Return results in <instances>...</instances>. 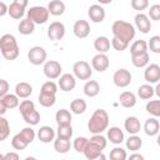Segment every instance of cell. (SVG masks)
Listing matches in <instances>:
<instances>
[{
    "instance_id": "1",
    "label": "cell",
    "mask_w": 160,
    "mask_h": 160,
    "mask_svg": "<svg viewBox=\"0 0 160 160\" xmlns=\"http://www.w3.org/2000/svg\"><path fill=\"white\" fill-rule=\"evenodd\" d=\"M108 125H109V115H108L106 110L96 109L92 112V115L88 122V129L91 134L96 135V134H101L104 130H106Z\"/></svg>"
},
{
    "instance_id": "2",
    "label": "cell",
    "mask_w": 160,
    "mask_h": 160,
    "mask_svg": "<svg viewBox=\"0 0 160 160\" xmlns=\"http://www.w3.org/2000/svg\"><path fill=\"white\" fill-rule=\"evenodd\" d=\"M111 31H112L114 38H116L121 41H125L128 44L135 38V32H136L134 25L128 21H124V20L114 21L112 26H111Z\"/></svg>"
},
{
    "instance_id": "3",
    "label": "cell",
    "mask_w": 160,
    "mask_h": 160,
    "mask_svg": "<svg viewBox=\"0 0 160 160\" xmlns=\"http://www.w3.org/2000/svg\"><path fill=\"white\" fill-rule=\"evenodd\" d=\"M0 51L6 60H15L19 56V45L14 35L5 34L0 38Z\"/></svg>"
},
{
    "instance_id": "4",
    "label": "cell",
    "mask_w": 160,
    "mask_h": 160,
    "mask_svg": "<svg viewBox=\"0 0 160 160\" xmlns=\"http://www.w3.org/2000/svg\"><path fill=\"white\" fill-rule=\"evenodd\" d=\"M28 19L34 24H45L49 20V11L45 6H31L26 11Z\"/></svg>"
},
{
    "instance_id": "5",
    "label": "cell",
    "mask_w": 160,
    "mask_h": 160,
    "mask_svg": "<svg viewBox=\"0 0 160 160\" xmlns=\"http://www.w3.org/2000/svg\"><path fill=\"white\" fill-rule=\"evenodd\" d=\"M72 75L75 76V79L88 80L92 75V69H91L89 62H86L84 60H80V61H76L72 65Z\"/></svg>"
},
{
    "instance_id": "6",
    "label": "cell",
    "mask_w": 160,
    "mask_h": 160,
    "mask_svg": "<svg viewBox=\"0 0 160 160\" xmlns=\"http://www.w3.org/2000/svg\"><path fill=\"white\" fill-rule=\"evenodd\" d=\"M42 71H44V75L48 79L54 80V79H59L61 76L62 68H61V64L59 61H56V60H48L44 64Z\"/></svg>"
},
{
    "instance_id": "7",
    "label": "cell",
    "mask_w": 160,
    "mask_h": 160,
    "mask_svg": "<svg viewBox=\"0 0 160 160\" xmlns=\"http://www.w3.org/2000/svg\"><path fill=\"white\" fill-rule=\"evenodd\" d=\"M46 50L41 46H32L30 48L29 52H28V60L30 61V64L32 65H41V64H45L46 61Z\"/></svg>"
},
{
    "instance_id": "8",
    "label": "cell",
    "mask_w": 160,
    "mask_h": 160,
    "mask_svg": "<svg viewBox=\"0 0 160 160\" xmlns=\"http://www.w3.org/2000/svg\"><path fill=\"white\" fill-rule=\"evenodd\" d=\"M132 80L131 72L128 69H118L112 75V81L118 88H126Z\"/></svg>"
},
{
    "instance_id": "9",
    "label": "cell",
    "mask_w": 160,
    "mask_h": 160,
    "mask_svg": "<svg viewBox=\"0 0 160 160\" xmlns=\"http://www.w3.org/2000/svg\"><path fill=\"white\" fill-rule=\"evenodd\" d=\"M26 6H28L26 0H14L8 6V14L10 15V18H12L15 20L21 19L25 14V8Z\"/></svg>"
},
{
    "instance_id": "10",
    "label": "cell",
    "mask_w": 160,
    "mask_h": 160,
    "mask_svg": "<svg viewBox=\"0 0 160 160\" xmlns=\"http://www.w3.org/2000/svg\"><path fill=\"white\" fill-rule=\"evenodd\" d=\"M46 34H48V38L52 41L61 40L65 35V25L60 21H54L49 25Z\"/></svg>"
},
{
    "instance_id": "11",
    "label": "cell",
    "mask_w": 160,
    "mask_h": 160,
    "mask_svg": "<svg viewBox=\"0 0 160 160\" xmlns=\"http://www.w3.org/2000/svg\"><path fill=\"white\" fill-rule=\"evenodd\" d=\"M109 65H110V60L106 54H96L91 59V69H94L99 72L108 70Z\"/></svg>"
},
{
    "instance_id": "12",
    "label": "cell",
    "mask_w": 160,
    "mask_h": 160,
    "mask_svg": "<svg viewBox=\"0 0 160 160\" xmlns=\"http://www.w3.org/2000/svg\"><path fill=\"white\" fill-rule=\"evenodd\" d=\"M72 31H74V35L79 39H85L89 36L90 34V24L84 20V19H80V20H76L74 26H72Z\"/></svg>"
},
{
    "instance_id": "13",
    "label": "cell",
    "mask_w": 160,
    "mask_h": 160,
    "mask_svg": "<svg viewBox=\"0 0 160 160\" xmlns=\"http://www.w3.org/2000/svg\"><path fill=\"white\" fill-rule=\"evenodd\" d=\"M144 78L150 85L158 84V81L160 80V66L158 64L148 65L145 68V71H144Z\"/></svg>"
},
{
    "instance_id": "14",
    "label": "cell",
    "mask_w": 160,
    "mask_h": 160,
    "mask_svg": "<svg viewBox=\"0 0 160 160\" xmlns=\"http://www.w3.org/2000/svg\"><path fill=\"white\" fill-rule=\"evenodd\" d=\"M58 86L60 88V90H62L65 92L71 91L76 86V79H75V76L72 74H62L59 78Z\"/></svg>"
},
{
    "instance_id": "15",
    "label": "cell",
    "mask_w": 160,
    "mask_h": 160,
    "mask_svg": "<svg viewBox=\"0 0 160 160\" xmlns=\"http://www.w3.org/2000/svg\"><path fill=\"white\" fill-rule=\"evenodd\" d=\"M135 20V25H136V29L142 32V34H148L150 30H151V22H150V19L148 18V15L142 14V12H139L135 15L134 18Z\"/></svg>"
},
{
    "instance_id": "16",
    "label": "cell",
    "mask_w": 160,
    "mask_h": 160,
    "mask_svg": "<svg viewBox=\"0 0 160 160\" xmlns=\"http://www.w3.org/2000/svg\"><path fill=\"white\" fill-rule=\"evenodd\" d=\"M88 15H89V18H90V20L92 22H96V24L98 22H102L104 19H105V10H104V8L101 5L94 4V5H91L89 8Z\"/></svg>"
},
{
    "instance_id": "17",
    "label": "cell",
    "mask_w": 160,
    "mask_h": 160,
    "mask_svg": "<svg viewBox=\"0 0 160 160\" xmlns=\"http://www.w3.org/2000/svg\"><path fill=\"white\" fill-rule=\"evenodd\" d=\"M124 128L130 135H136L141 129V124H140V120L136 116H128L125 119Z\"/></svg>"
},
{
    "instance_id": "18",
    "label": "cell",
    "mask_w": 160,
    "mask_h": 160,
    "mask_svg": "<svg viewBox=\"0 0 160 160\" xmlns=\"http://www.w3.org/2000/svg\"><path fill=\"white\" fill-rule=\"evenodd\" d=\"M38 138L41 142L44 144H48V142H51L54 139H55V130L51 128V126H48V125H44L39 129L38 131Z\"/></svg>"
},
{
    "instance_id": "19",
    "label": "cell",
    "mask_w": 160,
    "mask_h": 160,
    "mask_svg": "<svg viewBox=\"0 0 160 160\" xmlns=\"http://www.w3.org/2000/svg\"><path fill=\"white\" fill-rule=\"evenodd\" d=\"M119 102L122 108H126V109L134 108L136 104V96L131 91H124L119 96Z\"/></svg>"
},
{
    "instance_id": "20",
    "label": "cell",
    "mask_w": 160,
    "mask_h": 160,
    "mask_svg": "<svg viewBox=\"0 0 160 160\" xmlns=\"http://www.w3.org/2000/svg\"><path fill=\"white\" fill-rule=\"evenodd\" d=\"M159 130H160V124H159V120L156 118H150L145 121L144 124V131L146 135L149 136H155L159 134Z\"/></svg>"
},
{
    "instance_id": "21",
    "label": "cell",
    "mask_w": 160,
    "mask_h": 160,
    "mask_svg": "<svg viewBox=\"0 0 160 160\" xmlns=\"http://www.w3.org/2000/svg\"><path fill=\"white\" fill-rule=\"evenodd\" d=\"M32 94V86L29 84V82H25V81H21V82H18L16 86H15V95L20 99H26L29 98L30 95Z\"/></svg>"
},
{
    "instance_id": "22",
    "label": "cell",
    "mask_w": 160,
    "mask_h": 160,
    "mask_svg": "<svg viewBox=\"0 0 160 160\" xmlns=\"http://www.w3.org/2000/svg\"><path fill=\"white\" fill-rule=\"evenodd\" d=\"M108 139L110 140V142L115 144V145H119L124 141V132L118 126H111L109 130H108Z\"/></svg>"
},
{
    "instance_id": "23",
    "label": "cell",
    "mask_w": 160,
    "mask_h": 160,
    "mask_svg": "<svg viewBox=\"0 0 160 160\" xmlns=\"http://www.w3.org/2000/svg\"><path fill=\"white\" fill-rule=\"evenodd\" d=\"M46 9H48L50 15L60 16V15H62L65 12V4L61 0H52V1L49 2Z\"/></svg>"
},
{
    "instance_id": "24",
    "label": "cell",
    "mask_w": 160,
    "mask_h": 160,
    "mask_svg": "<svg viewBox=\"0 0 160 160\" xmlns=\"http://www.w3.org/2000/svg\"><path fill=\"white\" fill-rule=\"evenodd\" d=\"M94 48L98 54H106L110 50V40L106 36H98L94 41Z\"/></svg>"
},
{
    "instance_id": "25",
    "label": "cell",
    "mask_w": 160,
    "mask_h": 160,
    "mask_svg": "<svg viewBox=\"0 0 160 160\" xmlns=\"http://www.w3.org/2000/svg\"><path fill=\"white\" fill-rule=\"evenodd\" d=\"M100 92V85L96 80H89L84 85V94L89 98H95Z\"/></svg>"
},
{
    "instance_id": "26",
    "label": "cell",
    "mask_w": 160,
    "mask_h": 160,
    "mask_svg": "<svg viewBox=\"0 0 160 160\" xmlns=\"http://www.w3.org/2000/svg\"><path fill=\"white\" fill-rule=\"evenodd\" d=\"M55 120H56L58 125H70L71 120H72V115H71V112L69 110L60 109L55 114Z\"/></svg>"
},
{
    "instance_id": "27",
    "label": "cell",
    "mask_w": 160,
    "mask_h": 160,
    "mask_svg": "<svg viewBox=\"0 0 160 160\" xmlns=\"http://www.w3.org/2000/svg\"><path fill=\"white\" fill-rule=\"evenodd\" d=\"M18 31L21 35H30L35 31V24L32 21H30L28 18L20 20L19 25H18Z\"/></svg>"
},
{
    "instance_id": "28",
    "label": "cell",
    "mask_w": 160,
    "mask_h": 160,
    "mask_svg": "<svg viewBox=\"0 0 160 160\" xmlns=\"http://www.w3.org/2000/svg\"><path fill=\"white\" fill-rule=\"evenodd\" d=\"M101 152H102V149H100L98 145L92 144L91 141H88V144H86V146H85V149H84V151H82V154L85 155V158H86L88 160H91V159L96 158V156L100 155Z\"/></svg>"
},
{
    "instance_id": "29",
    "label": "cell",
    "mask_w": 160,
    "mask_h": 160,
    "mask_svg": "<svg viewBox=\"0 0 160 160\" xmlns=\"http://www.w3.org/2000/svg\"><path fill=\"white\" fill-rule=\"evenodd\" d=\"M144 52H148V42L145 40H136L131 44V46H130L131 56L140 55V54H144Z\"/></svg>"
},
{
    "instance_id": "30",
    "label": "cell",
    "mask_w": 160,
    "mask_h": 160,
    "mask_svg": "<svg viewBox=\"0 0 160 160\" xmlns=\"http://www.w3.org/2000/svg\"><path fill=\"white\" fill-rule=\"evenodd\" d=\"M86 101L82 100V99H74L71 102H70V110L72 114H76V115H80V114H84L86 111Z\"/></svg>"
},
{
    "instance_id": "31",
    "label": "cell",
    "mask_w": 160,
    "mask_h": 160,
    "mask_svg": "<svg viewBox=\"0 0 160 160\" xmlns=\"http://www.w3.org/2000/svg\"><path fill=\"white\" fill-rule=\"evenodd\" d=\"M125 144H126V149H128V150L136 152L138 150L141 149V146H142V140H141V138L138 136V135H130Z\"/></svg>"
},
{
    "instance_id": "32",
    "label": "cell",
    "mask_w": 160,
    "mask_h": 160,
    "mask_svg": "<svg viewBox=\"0 0 160 160\" xmlns=\"http://www.w3.org/2000/svg\"><path fill=\"white\" fill-rule=\"evenodd\" d=\"M138 96L142 100H150L154 96V88L150 84L140 85L138 89Z\"/></svg>"
},
{
    "instance_id": "33",
    "label": "cell",
    "mask_w": 160,
    "mask_h": 160,
    "mask_svg": "<svg viewBox=\"0 0 160 160\" xmlns=\"http://www.w3.org/2000/svg\"><path fill=\"white\" fill-rule=\"evenodd\" d=\"M149 60H150V56L148 52L131 56V62L135 68H146L149 64Z\"/></svg>"
},
{
    "instance_id": "34",
    "label": "cell",
    "mask_w": 160,
    "mask_h": 160,
    "mask_svg": "<svg viewBox=\"0 0 160 160\" xmlns=\"http://www.w3.org/2000/svg\"><path fill=\"white\" fill-rule=\"evenodd\" d=\"M70 148H71L70 140H65V139H60V138L54 140V149L59 154H66L70 150Z\"/></svg>"
},
{
    "instance_id": "35",
    "label": "cell",
    "mask_w": 160,
    "mask_h": 160,
    "mask_svg": "<svg viewBox=\"0 0 160 160\" xmlns=\"http://www.w3.org/2000/svg\"><path fill=\"white\" fill-rule=\"evenodd\" d=\"M56 101V96L54 94H48V92H40L39 94V102L44 108H51Z\"/></svg>"
},
{
    "instance_id": "36",
    "label": "cell",
    "mask_w": 160,
    "mask_h": 160,
    "mask_svg": "<svg viewBox=\"0 0 160 160\" xmlns=\"http://www.w3.org/2000/svg\"><path fill=\"white\" fill-rule=\"evenodd\" d=\"M21 116L25 120V122L29 124V125H31V126L32 125H38L39 121H40V114H39V111L36 109H34V110H31L29 112H25Z\"/></svg>"
},
{
    "instance_id": "37",
    "label": "cell",
    "mask_w": 160,
    "mask_h": 160,
    "mask_svg": "<svg viewBox=\"0 0 160 160\" xmlns=\"http://www.w3.org/2000/svg\"><path fill=\"white\" fill-rule=\"evenodd\" d=\"M56 135L60 139L70 140L71 136H72V126H71V124L70 125H58Z\"/></svg>"
},
{
    "instance_id": "38",
    "label": "cell",
    "mask_w": 160,
    "mask_h": 160,
    "mask_svg": "<svg viewBox=\"0 0 160 160\" xmlns=\"http://www.w3.org/2000/svg\"><path fill=\"white\" fill-rule=\"evenodd\" d=\"M1 100L6 109H15L19 106V98L15 94H6Z\"/></svg>"
},
{
    "instance_id": "39",
    "label": "cell",
    "mask_w": 160,
    "mask_h": 160,
    "mask_svg": "<svg viewBox=\"0 0 160 160\" xmlns=\"http://www.w3.org/2000/svg\"><path fill=\"white\" fill-rule=\"evenodd\" d=\"M28 145H29L28 141L21 136L20 132L16 134V135H14L12 139H11V146H12L15 150H24Z\"/></svg>"
},
{
    "instance_id": "40",
    "label": "cell",
    "mask_w": 160,
    "mask_h": 160,
    "mask_svg": "<svg viewBox=\"0 0 160 160\" xmlns=\"http://www.w3.org/2000/svg\"><path fill=\"white\" fill-rule=\"evenodd\" d=\"M146 111L154 118L160 116V100H150L146 104Z\"/></svg>"
},
{
    "instance_id": "41",
    "label": "cell",
    "mask_w": 160,
    "mask_h": 160,
    "mask_svg": "<svg viewBox=\"0 0 160 160\" xmlns=\"http://www.w3.org/2000/svg\"><path fill=\"white\" fill-rule=\"evenodd\" d=\"M10 134V125L8 119H5L4 116H0V141H4L8 139Z\"/></svg>"
},
{
    "instance_id": "42",
    "label": "cell",
    "mask_w": 160,
    "mask_h": 160,
    "mask_svg": "<svg viewBox=\"0 0 160 160\" xmlns=\"http://www.w3.org/2000/svg\"><path fill=\"white\" fill-rule=\"evenodd\" d=\"M109 158H110V160H126L128 159V154H126L125 149H122L120 146H116L110 151Z\"/></svg>"
},
{
    "instance_id": "43",
    "label": "cell",
    "mask_w": 160,
    "mask_h": 160,
    "mask_svg": "<svg viewBox=\"0 0 160 160\" xmlns=\"http://www.w3.org/2000/svg\"><path fill=\"white\" fill-rule=\"evenodd\" d=\"M148 48H150V51L159 54L160 52V36L159 35H154L150 38L149 42H148Z\"/></svg>"
},
{
    "instance_id": "44",
    "label": "cell",
    "mask_w": 160,
    "mask_h": 160,
    "mask_svg": "<svg viewBox=\"0 0 160 160\" xmlns=\"http://www.w3.org/2000/svg\"><path fill=\"white\" fill-rule=\"evenodd\" d=\"M88 141H89L88 138H85V136H79V138H76V139L74 140L72 148H74L78 152H82L84 149H85V146H86V144H88Z\"/></svg>"
},
{
    "instance_id": "45",
    "label": "cell",
    "mask_w": 160,
    "mask_h": 160,
    "mask_svg": "<svg viewBox=\"0 0 160 160\" xmlns=\"http://www.w3.org/2000/svg\"><path fill=\"white\" fill-rule=\"evenodd\" d=\"M89 141H91L92 144H95V145H98L100 149H105L106 148V144H108V140H106V138L105 136H102L101 134H96V135H92L90 139H89Z\"/></svg>"
},
{
    "instance_id": "46",
    "label": "cell",
    "mask_w": 160,
    "mask_h": 160,
    "mask_svg": "<svg viewBox=\"0 0 160 160\" xmlns=\"http://www.w3.org/2000/svg\"><path fill=\"white\" fill-rule=\"evenodd\" d=\"M40 92H48V94H56L58 92V85L54 82V81H46L41 85V90Z\"/></svg>"
},
{
    "instance_id": "47",
    "label": "cell",
    "mask_w": 160,
    "mask_h": 160,
    "mask_svg": "<svg viewBox=\"0 0 160 160\" xmlns=\"http://www.w3.org/2000/svg\"><path fill=\"white\" fill-rule=\"evenodd\" d=\"M34 109H35V104L31 100H24V101H21L19 104V111H20L21 115L25 114V112H29V111H31Z\"/></svg>"
},
{
    "instance_id": "48",
    "label": "cell",
    "mask_w": 160,
    "mask_h": 160,
    "mask_svg": "<svg viewBox=\"0 0 160 160\" xmlns=\"http://www.w3.org/2000/svg\"><path fill=\"white\" fill-rule=\"evenodd\" d=\"M20 134H21V136L28 141V144H31V142L34 141V139H35V131H34V129H31V128H24V129L20 131Z\"/></svg>"
},
{
    "instance_id": "49",
    "label": "cell",
    "mask_w": 160,
    "mask_h": 160,
    "mask_svg": "<svg viewBox=\"0 0 160 160\" xmlns=\"http://www.w3.org/2000/svg\"><path fill=\"white\" fill-rule=\"evenodd\" d=\"M130 5L134 10H139L141 12V10H145L149 6V1L148 0H131Z\"/></svg>"
},
{
    "instance_id": "50",
    "label": "cell",
    "mask_w": 160,
    "mask_h": 160,
    "mask_svg": "<svg viewBox=\"0 0 160 160\" xmlns=\"http://www.w3.org/2000/svg\"><path fill=\"white\" fill-rule=\"evenodd\" d=\"M110 45H111L116 51H124V50L129 46V44H128V42L121 41V40H119V39H116V38H112V39H111Z\"/></svg>"
},
{
    "instance_id": "51",
    "label": "cell",
    "mask_w": 160,
    "mask_h": 160,
    "mask_svg": "<svg viewBox=\"0 0 160 160\" xmlns=\"http://www.w3.org/2000/svg\"><path fill=\"white\" fill-rule=\"evenodd\" d=\"M151 20H160V5L159 4H154L152 6H150V10H149V16Z\"/></svg>"
},
{
    "instance_id": "52",
    "label": "cell",
    "mask_w": 160,
    "mask_h": 160,
    "mask_svg": "<svg viewBox=\"0 0 160 160\" xmlns=\"http://www.w3.org/2000/svg\"><path fill=\"white\" fill-rule=\"evenodd\" d=\"M9 91V82L5 79H0V99L4 98Z\"/></svg>"
},
{
    "instance_id": "53",
    "label": "cell",
    "mask_w": 160,
    "mask_h": 160,
    "mask_svg": "<svg viewBox=\"0 0 160 160\" xmlns=\"http://www.w3.org/2000/svg\"><path fill=\"white\" fill-rule=\"evenodd\" d=\"M4 160H20V158H19V154L18 152L10 151V152H6L4 155Z\"/></svg>"
},
{
    "instance_id": "54",
    "label": "cell",
    "mask_w": 160,
    "mask_h": 160,
    "mask_svg": "<svg viewBox=\"0 0 160 160\" xmlns=\"http://www.w3.org/2000/svg\"><path fill=\"white\" fill-rule=\"evenodd\" d=\"M126 160H145V159H144V156H142L141 154H139V152H132Z\"/></svg>"
},
{
    "instance_id": "55",
    "label": "cell",
    "mask_w": 160,
    "mask_h": 160,
    "mask_svg": "<svg viewBox=\"0 0 160 160\" xmlns=\"http://www.w3.org/2000/svg\"><path fill=\"white\" fill-rule=\"evenodd\" d=\"M8 14V5L4 1H0V16H4Z\"/></svg>"
},
{
    "instance_id": "56",
    "label": "cell",
    "mask_w": 160,
    "mask_h": 160,
    "mask_svg": "<svg viewBox=\"0 0 160 160\" xmlns=\"http://www.w3.org/2000/svg\"><path fill=\"white\" fill-rule=\"evenodd\" d=\"M6 108H5V105H4V102H2V100L0 99V116H4L5 115V112H6Z\"/></svg>"
},
{
    "instance_id": "57",
    "label": "cell",
    "mask_w": 160,
    "mask_h": 160,
    "mask_svg": "<svg viewBox=\"0 0 160 160\" xmlns=\"http://www.w3.org/2000/svg\"><path fill=\"white\" fill-rule=\"evenodd\" d=\"M91 160H106V155H105L104 152H101L100 155H98L96 158H94V159H91Z\"/></svg>"
},
{
    "instance_id": "58",
    "label": "cell",
    "mask_w": 160,
    "mask_h": 160,
    "mask_svg": "<svg viewBox=\"0 0 160 160\" xmlns=\"http://www.w3.org/2000/svg\"><path fill=\"white\" fill-rule=\"evenodd\" d=\"M25 160H38V159H36L35 156H26Z\"/></svg>"
},
{
    "instance_id": "59",
    "label": "cell",
    "mask_w": 160,
    "mask_h": 160,
    "mask_svg": "<svg viewBox=\"0 0 160 160\" xmlns=\"http://www.w3.org/2000/svg\"><path fill=\"white\" fill-rule=\"evenodd\" d=\"M0 160H4V155L2 154H0Z\"/></svg>"
},
{
    "instance_id": "60",
    "label": "cell",
    "mask_w": 160,
    "mask_h": 160,
    "mask_svg": "<svg viewBox=\"0 0 160 160\" xmlns=\"http://www.w3.org/2000/svg\"><path fill=\"white\" fill-rule=\"evenodd\" d=\"M62 160H65V159H62Z\"/></svg>"
}]
</instances>
